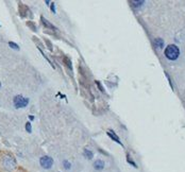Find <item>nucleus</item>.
Masks as SVG:
<instances>
[{
    "label": "nucleus",
    "mask_w": 185,
    "mask_h": 172,
    "mask_svg": "<svg viewBox=\"0 0 185 172\" xmlns=\"http://www.w3.org/2000/svg\"><path fill=\"white\" fill-rule=\"evenodd\" d=\"M9 46H10V47H12L13 49H15V50H19L18 45H16V44H15V43H13V42H10V43H9Z\"/></svg>",
    "instance_id": "6e6552de"
},
{
    "label": "nucleus",
    "mask_w": 185,
    "mask_h": 172,
    "mask_svg": "<svg viewBox=\"0 0 185 172\" xmlns=\"http://www.w3.org/2000/svg\"><path fill=\"white\" fill-rule=\"evenodd\" d=\"M65 168H66V169H68V168H69V167H70V166H69V164H68L67 163V162H65Z\"/></svg>",
    "instance_id": "f8f14e48"
},
{
    "label": "nucleus",
    "mask_w": 185,
    "mask_h": 172,
    "mask_svg": "<svg viewBox=\"0 0 185 172\" xmlns=\"http://www.w3.org/2000/svg\"><path fill=\"white\" fill-rule=\"evenodd\" d=\"M179 48L176 46V45H169V46L167 47L166 49H165V55L168 60H177L178 56H179Z\"/></svg>",
    "instance_id": "f257e3e1"
},
{
    "label": "nucleus",
    "mask_w": 185,
    "mask_h": 172,
    "mask_svg": "<svg viewBox=\"0 0 185 172\" xmlns=\"http://www.w3.org/2000/svg\"><path fill=\"white\" fill-rule=\"evenodd\" d=\"M108 135L110 136V137H112V138L114 139L115 141H117L118 144H121V142L119 141V138H118L117 136H116V135L114 134V132H112V131H108Z\"/></svg>",
    "instance_id": "39448f33"
},
{
    "label": "nucleus",
    "mask_w": 185,
    "mask_h": 172,
    "mask_svg": "<svg viewBox=\"0 0 185 172\" xmlns=\"http://www.w3.org/2000/svg\"><path fill=\"white\" fill-rule=\"evenodd\" d=\"M0 86H1V83H0Z\"/></svg>",
    "instance_id": "ddd939ff"
},
{
    "label": "nucleus",
    "mask_w": 185,
    "mask_h": 172,
    "mask_svg": "<svg viewBox=\"0 0 185 172\" xmlns=\"http://www.w3.org/2000/svg\"><path fill=\"white\" fill-rule=\"evenodd\" d=\"M26 130H27V131H28L29 133L32 132V129H31V123H30V122H27V123H26Z\"/></svg>",
    "instance_id": "1a4fd4ad"
},
{
    "label": "nucleus",
    "mask_w": 185,
    "mask_h": 172,
    "mask_svg": "<svg viewBox=\"0 0 185 172\" xmlns=\"http://www.w3.org/2000/svg\"><path fill=\"white\" fill-rule=\"evenodd\" d=\"M94 167H95V169L97 170H101L103 169V167H104V163H103L102 160H96L95 164H94Z\"/></svg>",
    "instance_id": "20e7f679"
},
{
    "label": "nucleus",
    "mask_w": 185,
    "mask_h": 172,
    "mask_svg": "<svg viewBox=\"0 0 185 172\" xmlns=\"http://www.w3.org/2000/svg\"><path fill=\"white\" fill-rule=\"evenodd\" d=\"M64 62L66 63V64H67L68 67H70V68H71V62L69 61V58H64Z\"/></svg>",
    "instance_id": "9d476101"
},
{
    "label": "nucleus",
    "mask_w": 185,
    "mask_h": 172,
    "mask_svg": "<svg viewBox=\"0 0 185 172\" xmlns=\"http://www.w3.org/2000/svg\"><path fill=\"white\" fill-rule=\"evenodd\" d=\"M14 105H15V107L17 108H22V107H26L29 103V99L28 98H25V97H22V96H15L14 97Z\"/></svg>",
    "instance_id": "f03ea898"
},
{
    "label": "nucleus",
    "mask_w": 185,
    "mask_h": 172,
    "mask_svg": "<svg viewBox=\"0 0 185 172\" xmlns=\"http://www.w3.org/2000/svg\"><path fill=\"white\" fill-rule=\"evenodd\" d=\"M44 25H46L47 27H50V28H52V29L54 28V27H53L52 25H50V24H49L48 21H47V20H45V21H44Z\"/></svg>",
    "instance_id": "9b49d317"
},
{
    "label": "nucleus",
    "mask_w": 185,
    "mask_h": 172,
    "mask_svg": "<svg viewBox=\"0 0 185 172\" xmlns=\"http://www.w3.org/2000/svg\"><path fill=\"white\" fill-rule=\"evenodd\" d=\"M40 166L43 167V168H45V169H50L51 166L53 165V160L49 156H43L40 158Z\"/></svg>",
    "instance_id": "7ed1b4c3"
},
{
    "label": "nucleus",
    "mask_w": 185,
    "mask_h": 172,
    "mask_svg": "<svg viewBox=\"0 0 185 172\" xmlns=\"http://www.w3.org/2000/svg\"><path fill=\"white\" fill-rule=\"evenodd\" d=\"M154 43H155V46H157L159 48H162V47H163V40H161V38H156Z\"/></svg>",
    "instance_id": "423d86ee"
},
{
    "label": "nucleus",
    "mask_w": 185,
    "mask_h": 172,
    "mask_svg": "<svg viewBox=\"0 0 185 172\" xmlns=\"http://www.w3.org/2000/svg\"><path fill=\"white\" fill-rule=\"evenodd\" d=\"M84 155H85V156H86L88 160H92V153L90 152V150H85V151H84Z\"/></svg>",
    "instance_id": "0eeeda50"
}]
</instances>
